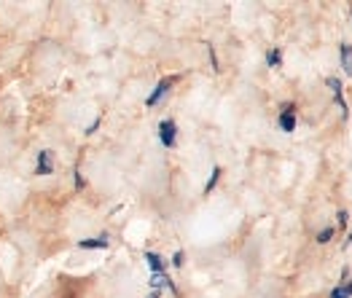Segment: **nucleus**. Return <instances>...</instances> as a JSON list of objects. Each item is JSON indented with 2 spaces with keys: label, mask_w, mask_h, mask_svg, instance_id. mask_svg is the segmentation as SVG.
Instances as JSON below:
<instances>
[{
  "label": "nucleus",
  "mask_w": 352,
  "mask_h": 298,
  "mask_svg": "<svg viewBox=\"0 0 352 298\" xmlns=\"http://www.w3.org/2000/svg\"><path fill=\"white\" fill-rule=\"evenodd\" d=\"M159 140L164 148H175L177 143V124L173 119H164L159 121Z\"/></svg>",
  "instance_id": "obj_1"
},
{
  "label": "nucleus",
  "mask_w": 352,
  "mask_h": 298,
  "mask_svg": "<svg viewBox=\"0 0 352 298\" xmlns=\"http://www.w3.org/2000/svg\"><path fill=\"white\" fill-rule=\"evenodd\" d=\"M54 172V153L52 150H41L38 153V167H35V175H52Z\"/></svg>",
  "instance_id": "obj_5"
},
{
  "label": "nucleus",
  "mask_w": 352,
  "mask_h": 298,
  "mask_svg": "<svg viewBox=\"0 0 352 298\" xmlns=\"http://www.w3.org/2000/svg\"><path fill=\"white\" fill-rule=\"evenodd\" d=\"M218 180H221V167H212V175H210V180H207L205 185V194H210L215 185H218Z\"/></svg>",
  "instance_id": "obj_10"
},
{
  "label": "nucleus",
  "mask_w": 352,
  "mask_h": 298,
  "mask_svg": "<svg viewBox=\"0 0 352 298\" xmlns=\"http://www.w3.org/2000/svg\"><path fill=\"white\" fill-rule=\"evenodd\" d=\"M352 244V231H350V237H347V242H344V247H350Z\"/></svg>",
  "instance_id": "obj_19"
},
{
  "label": "nucleus",
  "mask_w": 352,
  "mask_h": 298,
  "mask_svg": "<svg viewBox=\"0 0 352 298\" xmlns=\"http://www.w3.org/2000/svg\"><path fill=\"white\" fill-rule=\"evenodd\" d=\"M342 67H344L347 76H352V46L350 43H342Z\"/></svg>",
  "instance_id": "obj_8"
},
{
  "label": "nucleus",
  "mask_w": 352,
  "mask_h": 298,
  "mask_svg": "<svg viewBox=\"0 0 352 298\" xmlns=\"http://www.w3.org/2000/svg\"><path fill=\"white\" fill-rule=\"evenodd\" d=\"M331 298H347L344 296V290H342V285H336V288L331 290Z\"/></svg>",
  "instance_id": "obj_15"
},
{
  "label": "nucleus",
  "mask_w": 352,
  "mask_h": 298,
  "mask_svg": "<svg viewBox=\"0 0 352 298\" xmlns=\"http://www.w3.org/2000/svg\"><path fill=\"white\" fill-rule=\"evenodd\" d=\"M325 84H328V89L333 91V102L342 108V119H350V108H347L344 94H342V81L339 78H325Z\"/></svg>",
  "instance_id": "obj_4"
},
{
  "label": "nucleus",
  "mask_w": 352,
  "mask_h": 298,
  "mask_svg": "<svg viewBox=\"0 0 352 298\" xmlns=\"http://www.w3.org/2000/svg\"><path fill=\"white\" fill-rule=\"evenodd\" d=\"M173 266H175V268L183 266V250H177L175 255H173Z\"/></svg>",
  "instance_id": "obj_13"
},
{
  "label": "nucleus",
  "mask_w": 352,
  "mask_h": 298,
  "mask_svg": "<svg viewBox=\"0 0 352 298\" xmlns=\"http://www.w3.org/2000/svg\"><path fill=\"white\" fill-rule=\"evenodd\" d=\"M78 247H81V250H105V247H108V234H100V237H91V239H81Z\"/></svg>",
  "instance_id": "obj_6"
},
{
  "label": "nucleus",
  "mask_w": 352,
  "mask_h": 298,
  "mask_svg": "<svg viewBox=\"0 0 352 298\" xmlns=\"http://www.w3.org/2000/svg\"><path fill=\"white\" fill-rule=\"evenodd\" d=\"M280 129L291 135L296 129V102H283L280 105Z\"/></svg>",
  "instance_id": "obj_3"
},
{
  "label": "nucleus",
  "mask_w": 352,
  "mask_h": 298,
  "mask_svg": "<svg viewBox=\"0 0 352 298\" xmlns=\"http://www.w3.org/2000/svg\"><path fill=\"white\" fill-rule=\"evenodd\" d=\"M146 261L153 274H167V271H164V261L159 258V253H146Z\"/></svg>",
  "instance_id": "obj_7"
},
{
  "label": "nucleus",
  "mask_w": 352,
  "mask_h": 298,
  "mask_svg": "<svg viewBox=\"0 0 352 298\" xmlns=\"http://www.w3.org/2000/svg\"><path fill=\"white\" fill-rule=\"evenodd\" d=\"M97 126H100V119H94V124H89V126H87V135H91V132H97Z\"/></svg>",
  "instance_id": "obj_17"
},
{
  "label": "nucleus",
  "mask_w": 352,
  "mask_h": 298,
  "mask_svg": "<svg viewBox=\"0 0 352 298\" xmlns=\"http://www.w3.org/2000/svg\"><path fill=\"white\" fill-rule=\"evenodd\" d=\"M280 62H283V51H280V49H269V51H266V65H269V67H277Z\"/></svg>",
  "instance_id": "obj_9"
},
{
  "label": "nucleus",
  "mask_w": 352,
  "mask_h": 298,
  "mask_svg": "<svg viewBox=\"0 0 352 298\" xmlns=\"http://www.w3.org/2000/svg\"><path fill=\"white\" fill-rule=\"evenodd\" d=\"M73 180H76V191H84V188H87V180L81 178L78 170H73Z\"/></svg>",
  "instance_id": "obj_12"
},
{
  "label": "nucleus",
  "mask_w": 352,
  "mask_h": 298,
  "mask_svg": "<svg viewBox=\"0 0 352 298\" xmlns=\"http://www.w3.org/2000/svg\"><path fill=\"white\" fill-rule=\"evenodd\" d=\"M175 76H167V78H162V81H159V84H156V89L151 91V94H148V100H146V105L148 108H156V105H159V102H162V97H164V94H167V91L173 89V87H175Z\"/></svg>",
  "instance_id": "obj_2"
},
{
  "label": "nucleus",
  "mask_w": 352,
  "mask_h": 298,
  "mask_svg": "<svg viewBox=\"0 0 352 298\" xmlns=\"http://www.w3.org/2000/svg\"><path fill=\"white\" fill-rule=\"evenodd\" d=\"M342 290H344L347 298H352V279H344V282H342Z\"/></svg>",
  "instance_id": "obj_14"
},
{
  "label": "nucleus",
  "mask_w": 352,
  "mask_h": 298,
  "mask_svg": "<svg viewBox=\"0 0 352 298\" xmlns=\"http://www.w3.org/2000/svg\"><path fill=\"white\" fill-rule=\"evenodd\" d=\"M159 296H162V290H153V293H151L148 298H159Z\"/></svg>",
  "instance_id": "obj_18"
},
{
  "label": "nucleus",
  "mask_w": 352,
  "mask_h": 298,
  "mask_svg": "<svg viewBox=\"0 0 352 298\" xmlns=\"http://www.w3.org/2000/svg\"><path fill=\"white\" fill-rule=\"evenodd\" d=\"M333 234H336V229H333V226H325L323 231L318 234V242H320V244H328V242L333 239Z\"/></svg>",
  "instance_id": "obj_11"
},
{
  "label": "nucleus",
  "mask_w": 352,
  "mask_h": 298,
  "mask_svg": "<svg viewBox=\"0 0 352 298\" xmlns=\"http://www.w3.org/2000/svg\"><path fill=\"white\" fill-rule=\"evenodd\" d=\"M339 226H347V212L344 209H339Z\"/></svg>",
  "instance_id": "obj_16"
}]
</instances>
